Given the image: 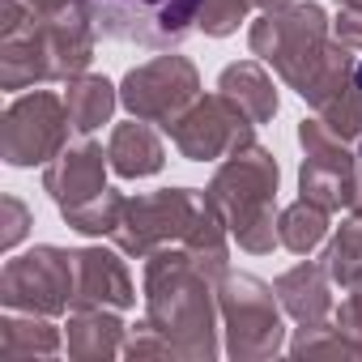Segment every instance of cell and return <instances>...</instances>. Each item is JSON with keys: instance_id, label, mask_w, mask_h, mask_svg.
<instances>
[{"instance_id": "8fae6325", "label": "cell", "mask_w": 362, "mask_h": 362, "mask_svg": "<svg viewBox=\"0 0 362 362\" xmlns=\"http://www.w3.org/2000/svg\"><path fill=\"white\" fill-rule=\"evenodd\" d=\"M166 132H170L175 149L184 153L188 162H218V158H226L230 149L256 141V124H252V119L243 115V107L230 103L222 90L192 98L184 111L166 124Z\"/></svg>"}, {"instance_id": "603a6c76", "label": "cell", "mask_w": 362, "mask_h": 362, "mask_svg": "<svg viewBox=\"0 0 362 362\" xmlns=\"http://www.w3.org/2000/svg\"><path fill=\"white\" fill-rule=\"evenodd\" d=\"M290 358H354L349 341L337 332V324H311V328H298L294 341L286 345Z\"/></svg>"}, {"instance_id": "7c38bea8", "label": "cell", "mask_w": 362, "mask_h": 362, "mask_svg": "<svg viewBox=\"0 0 362 362\" xmlns=\"http://www.w3.org/2000/svg\"><path fill=\"white\" fill-rule=\"evenodd\" d=\"M192 98H201V73L188 56H153L149 64H136L119 81V103L128 115L149 124H170Z\"/></svg>"}, {"instance_id": "4dcf8cb0", "label": "cell", "mask_w": 362, "mask_h": 362, "mask_svg": "<svg viewBox=\"0 0 362 362\" xmlns=\"http://www.w3.org/2000/svg\"><path fill=\"white\" fill-rule=\"evenodd\" d=\"M337 5H345V9H362V0H337Z\"/></svg>"}, {"instance_id": "7402d4cb", "label": "cell", "mask_w": 362, "mask_h": 362, "mask_svg": "<svg viewBox=\"0 0 362 362\" xmlns=\"http://www.w3.org/2000/svg\"><path fill=\"white\" fill-rule=\"evenodd\" d=\"M277 239H281L286 252L311 256V252L328 239V209H320V205H311V201L298 197L294 205H286V209L277 214Z\"/></svg>"}, {"instance_id": "484cf974", "label": "cell", "mask_w": 362, "mask_h": 362, "mask_svg": "<svg viewBox=\"0 0 362 362\" xmlns=\"http://www.w3.org/2000/svg\"><path fill=\"white\" fill-rule=\"evenodd\" d=\"M332 324H337V332L349 341L354 358H362V286H349V290H345L341 307L332 311Z\"/></svg>"}, {"instance_id": "52a82bcc", "label": "cell", "mask_w": 362, "mask_h": 362, "mask_svg": "<svg viewBox=\"0 0 362 362\" xmlns=\"http://www.w3.org/2000/svg\"><path fill=\"white\" fill-rule=\"evenodd\" d=\"M209 197L197 188H162V192H145V197H128L119 226L111 235V243L124 256H153L158 247L184 243L192 235V226L201 222Z\"/></svg>"}, {"instance_id": "ffe728a7", "label": "cell", "mask_w": 362, "mask_h": 362, "mask_svg": "<svg viewBox=\"0 0 362 362\" xmlns=\"http://www.w3.org/2000/svg\"><path fill=\"white\" fill-rule=\"evenodd\" d=\"M64 86H69L64 107H69V119H73L77 136H90L103 124H111V115L119 107V86H111L103 73H81V77H73Z\"/></svg>"}, {"instance_id": "7a4b0ae2", "label": "cell", "mask_w": 362, "mask_h": 362, "mask_svg": "<svg viewBox=\"0 0 362 362\" xmlns=\"http://www.w3.org/2000/svg\"><path fill=\"white\" fill-rule=\"evenodd\" d=\"M145 320L179 349L188 362H214L222 349V311H218V277L184 247L170 243L145 256Z\"/></svg>"}, {"instance_id": "d4e9b609", "label": "cell", "mask_w": 362, "mask_h": 362, "mask_svg": "<svg viewBox=\"0 0 362 362\" xmlns=\"http://www.w3.org/2000/svg\"><path fill=\"white\" fill-rule=\"evenodd\" d=\"M124 358H132V362H145V358H179V349L145 320V324H136L132 332H128V341H124Z\"/></svg>"}, {"instance_id": "1f68e13d", "label": "cell", "mask_w": 362, "mask_h": 362, "mask_svg": "<svg viewBox=\"0 0 362 362\" xmlns=\"http://www.w3.org/2000/svg\"><path fill=\"white\" fill-rule=\"evenodd\" d=\"M358 286H362V281H358Z\"/></svg>"}, {"instance_id": "cb8c5ba5", "label": "cell", "mask_w": 362, "mask_h": 362, "mask_svg": "<svg viewBox=\"0 0 362 362\" xmlns=\"http://www.w3.org/2000/svg\"><path fill=\"white\" fill-rule=\"evenodd\" d=\"M252 9H256V0H205V9H201V30H205L209 39H226V35H235V30L247 22Z\"/></svg>"}, {"instance_id": "4fadbf2b", "label": "cell", "mask_w": 362, "mask_h": 362, "mask_svg": "<svg viewBox=\"0 0 362 362\" xmlns=\"http://www.w3.org/2000/svg\"><path fill=\"white\" fill-rule=\"evenodd\" d=\"M47 81H52V60L35 9L26 0H0V86L18 94Z\"/></svg>"}, {"instance_id": "44dd1931", "label": "cell", "mask_w": 362, "mask_h": 362, "mask_svg": "<svg viewBox=\"0 0 362 362\" xmlns=\"http://www.w3.org/2000/svg\"><path fill=\"white\" fill-rule=\"evenodd\" d=\"M324 269L332 277V286L349 290L362 281V209H349V218L337 226V235L324 247Z\"/></svg>"}, {"instance_id": "6da1fadb", "label": "cell", "mask_w": 362, "mask_h": 362, "mask_svg": "<svg viewBox=\"0 0 362 362\" xmlns=\"http://www.w3.org/2000/svg\"><path fill=\"white\" fill-rule=\"evenodd\" d=\"M247 47L256 60L273 64V73L315 111L354 77V47L332 35L324 5L298 0V5L260 13L247 30Z\"/></svg>"}, {"instance_id": "5bb4252c", "label": "cell", "mask_w": 362, "mask_h": 362, "mask_svg": "<svg viewBox=\"0 0 362 362\" xmlns=\"http://www.w3.org/2000/svg\"><path fill=\"white\" fill-rule=\"evenodd\" d=\"M136 303L132 273L124 264V252L115 247H77V290H73V311L86 307H111L128 311Z\"/></svg>"}, {"instance_id": "83f0119b", "label": "cell", "mask_w": 362, "mask_h": 362, "mask_svg": "<svg viewBox=\"0 0 362 362\" xmlns=\"http://www.w3.org/2000/svg\"><path fill=\"white\" fill-rule=\"evenodd\" d=\"M332 35H337L345 47L362 52V9H345V5H337V22H332Z\"/></svg>"}, {"instance_id": "d6986e66", "label": "cell", "mask_w": 362, "mask_h": 362, "mask_svg": "<svg viewBox=\"0 0 362 362\" xmlns=\"http://www.w3.org/2000/svg\"><path fill=\"white\" fill-rule=\"evenodd\" d=\"M218 90L243 107V115L260 128V124H273L277 115V86L273 77L264 73V60H239V64H226L222 77H218Z\"/></svg>"}, {"instance_id": "30bf717a", "label": "cell", "mask_w": 362, "mask_h": 362, "mask_svg": "<svg viewBox=\"0 0 362 362\" xmlns=\"http://www.w3.org/2000/svg\"><path fill=\"white\" fill-rule=\"evenodd\" d=\"M73 132L69 107L52 90L18 94L0 115V158L9 166H47L64 153Z\"/></svg>"}, {"instance_id": "277c9868", "label": "cell", "mask_w": 362, "mask_h": 362, "mask_svg": "<svg viewBox=\"0 0 362 362\" xmlns=\"http://www.w3.org/2000/svg\"><path fill=\"white\" fill-rule=\"evenodd\" d=\"M107 166H111L107 149L81 136L77 145H64V153L52 158L43 170V192L56 201L60 218L77 235H90V239H103V235L111 239L128 205L124 192L107 188Z\"/></svg>"}, {"instance_id": "e0dca14e", "label": "cell", "mask_w": 362, "mask_h": 362, "mask_svg": "<svg viewBox=\"0 0 362 362\" xmlns=\"http://www.w3.org/2000/svg\"><path fill=\"white\" fill-rule=\"evenodd\" d=\"M107 158H111V170L119 179H149L166 166V145L162 136L153 132L149 119H128V124H115L111 128V141H107Z\"/></svg>"}, {"instance_id": "f546056e", "label": "cell", "mask_w": 362, "mask_h": 362, "mask_svg": "<svg viewBox=\"0 0 362 362\" xmlns=\"http://www.w3.org/2000/svg\"><path fill=\"white\" fill-rule=\"evenodd\" d=\"M354 209H362V162H358V197H354Z\"/></svg>"}, {"instance_id": "f1b7e54d", "label": "cell", "mask_w": 362, "mask_h": 362, "mask_svg": "<svg viewBox=\"0 0 362 362\" xmlns=\"http://www.w3.org/2000/svg\"><path fill=\"white\" fill-rule=\"evenodd\" d=\"M256 5H260L264 13H273V9H286V5H298V0H256Z\"/></svg>"}, {"instance_id": "2e32d148", "label": "cell", "mask_w": 362, "mask_h": 362, "mask_svg": "<svg viewBox=\"0 0 362 362\" xmlns=\"http://www.w3.org/2000/svg\"><path fill=\"white\" fill-rule=\"evenodd\" d=\"M128 328L119 320V311L111 307H86V311H69V328H64V349L77 362H111L124 354Z\"/></svg>"}, {"instance_id": "3957f363", "label": "cell", "mask_w": 362, "mask_h": 362, "mask_svg": "<svg viewBox=\"0 0 362 362\" xmlns=\"http://www.w3.org/2000/svg\"><path fill=\"white\" fill-rule=\"evenodd\" d=\"M277 158L260 145L247 141L239 149H230L222 158V166L209 179V201L222 214L230 239L252 252V256H269L281 239H277Z\"/></svg>"}, {"instance_id": "ac0fdd59", "label": "cell", "mask_w": 362, "mask_h": 362, "mask_svg": "<svg viewBox=\"0 0 362 362\" xmlns=\"http://www.w3.org/2000/svg\"><path fill=\"white\" fill-rule=\"evenodd\" d=\"M64 345L52 315L35 311H9L0 315V362H26V358H56Z\"/></svg>"}, {"instance_id": "9a60e30c", "label": "cell", "mask_w": 362, "mask_h": 362, "mask_svg": "<svg viewBox=\"0 0 362 362\" xmlns=\"http://www.w3.org/2000/svg\"><path fill=\"white\" fill-rule=\"evenodd\" d=\"M277 298H281V311L298 324V328H311V324H328L337 303H332V277L324 269V260H298L294 269H286L277 281H273Z\"/></svg>"}, {"instance_id": "4316f807", "label": "cell", "mask_w": 362, "mask_h": 362, "mask_svg": "<svg viewBox=\"0 0 362 362\" xmlns=\"http://www.w3.org/2000/svg\"><path fill=\"white\" fill-rule=\"evenodd\" d=\"M0 209H5V222H0V226H5V230H0V247L13 252V247L26 239V230L35 226V214H30V205H26L22 197H13V192L0 197Z\"/></svg>"}, {"instance_id": "5b68a950", "label": "cell", "mask_w": 362, "mask_h": 362, "mask_svg": "<svg viewBox=\"0 0 362 362\" xmlns=\"http://www.w3.org/2000/svg\"><path fill=\"white\" fill-rule=\"evenodd\" d=\"M218 311H222V349L235 362H264L286 349V324H281V298L269 281L256 273H235L218 281Z\"/></svg>"}, {"instance_id": "ba28073f", "label": "cell", "mask_w": 362, "mask_h": 362, "mask_svg": "<svg viewBox=\"0 0 362 362\" xmlns=\"http://www.w3.org/2000/svg\"><path fill=\"white\" fill-rule=\"evenodd\" d=\"M77 290V252H64L56 243H39L22 256H9L0 269V303L9 311H35V315H64L73 311Z\"/></svg>"}, {"instance_id": "8992f818", "label": "cell", "mask_w": 362, "mask_h": 362, "mask_svg": "<svg viewBox=\"0 0 362 362\" xmlns=\"http://www.w3.org/2000/svg\"><path fill=\"white\" fill-rule=\"evenodd\" d=\"M86 5L103 39L175 52L192 30H201L205 0H86Z\"/></svg>"}, {"instance_id": "9c48e42d", "label": "cell", "mask_w": 362, "mask_h": 362, "mask_svg": "<svg viewBox=\"0 0 362 362\" xmlns=\"http://www.w3.org/2000/svg\"><path fill=\"white\" fill-rule=\"evenodd\" d=\"M298 145H303V166H298V197L328 209V214H341V209H354V197H358V149L337 136L320 115L315 119H303L298 124Z\"/></svg>"}]
</instances>
